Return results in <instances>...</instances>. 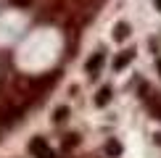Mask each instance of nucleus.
<instances>
[{
    "instance_id": "14",
    "label": "nucleus",
    "mask_w": 161,
    "mask_h": 158,
    "mask_svg": "<svg viewBox=\"0 0 161 158\" xmlns=\"http://www.w3.org/2000/svg\"><path fill=\"white\" fill-rule=\"evenodd\" d=\"M153 5H156V11H161V0H153Z\"/></svg>"
},
{
    "instance_id": "3",
    "label": "nucleus",
    "mask_w": 161,
    "mask_h": 158,
    "mask_svg": "<svg viewBox=\"0 0 161 158\" xmlns=\"http://www.w3.org/2000/svg\"><path fill=\"white\" fill-rule=\"evenodd\" d=\"M48 150H50V145H48V142H45V140H42V137H35V140H32V142H29V153H32V155H35V158H42L45 153H48Z\"/></svg>"
},
{
    "instance_id": "4",
    "label": "nucleus",
    "mask_w": 161,
    "mask_h": 158,
    "mask_svg": "<svg viewBox=\"0 0 161 158\" xmlns=\"http://www.w3.org/2000/svg\"><path fill=\"white\" fill-rule=\"evenodd\" d=\"M111 97H114V90L111 87H100V92L95 95V105H98V108H103V105L111 103Z\"/></svg>"
},
{
    "instance_id": "5",
    "label": "nucleus",
    "mask_w": 161,
    "mask_h": 158,
    "mask_svg": "<svg viewBox=\"0 0 161 158\" xmlns=\"http://www.w3.org/2000/svg\"><path fill=\"white\" fill-rule=\"evenodd\" d=\"M132 58H135V50H124V53H122L119 58H114V71H122L124 66L132 61Z\"/></svg>"
},
{
    "instance_id": "9",
    "label": "nucleus",
    "mask_w": 161,
    "mask_h": 158,
    "mask_svg": "<svg viewBox=\"0 0 161 158\" xmlns=\"http://www.w3.org/2000/svg\"><path fill=\"white\" fill-rule=\"evenodd\" d=\"M151 113H153V118H158V121H161V100H153L151 103Z\"/></svg>"
},
{
    "instance_id": "12",
    "label": "nucleus",
    "mask_w": 161,
    "mask_h": 158,
    "mask_svg": "<svg viewBox=\"0 0 161 158\" xmlns=\"http://www.w3.org/2000/svg\"><path fill=\"white\" fill-rule=\"evenodd\" d=\"M156 69H158V76H161V55L156 58Z\"/></svg>"
},
{
    "instance_id": "7",
    "label": "nucleus",
    "mask_w": 161,
    "mask_h": 158,
    "mask_svg": "<svg viewBox=\"0 0 161 158\" xmlns=\"http://www.w3.org/2000/svg\"><path fill=\"white\" fill-rule=\"evenodd\" d=\"M106 153H108V155H119V153H122V145H119L116 140H108V142H106Z\"/></svg>"
},
{
    "instance_id": "2",
    "label": "nucleus",
    "mask_w": 161,
    "mask_h": 158,
    "mask_svg": "<svg viewBox=\"0 0 161 158\" xmlns=\"http://www.w3.org/2000/svg\"><path fill=\"white\" fill-rule=\"evenodd\" d=\"M103 58H106V55H103V50H98L95 55H92L90 61L85 63V71H87V76H90V79H95V76L100 74V66H103Z\"/></svg>"
},
{
    "instance_id": "13",
    "label": "nucleus",
    "mask_w": 161,
    "mask_h": 158,
    "mask_svg": "<svg viewBox=\"0 0 161 158\" xmlns=\"http://www.w3.org/2000/svg\"><path fill=\"white\" fill-rule=\"evenodd\" d=\"M42 158H56V153H53V150H48V153H45Z\"/></svg>"
},
{
    "instance_id": "8",
    "label": "nucleus",
    "mask_w": 161,
    "mask_h": 158,
    "mask_svg": "<svg viewBox=\"0 0 161 158\" xmlns=\"http://www.w3.org/2000/svg\"><path fill=\"white\" fill-rule=\"evenodd\" d=\"M66 116H69V108H66V105H61V108H56V116H53V118L61 124V121H66Z\"/></svg>"
},
{
    "instance_id": "1",
    "label": "nucleus",
    "mask_w": 161,
    "mask_h": 158,
    "mask_svg": "<svg viewBox=\"0 0 161 158\" xmlns=\"http://www.w3.org/2000/svg\"><path fill=\"white\" fill-rule=\"evenodd\" d=\"M21 116H24V105H19V103L0 105V129H8V127H13V124H19Z\"/></svg>"
},
{
    "instance_id": "11",
    "label": "nucleus",
    "mask_w": 161,
    "mask_h": 158,
    "mask_svg": "<svg viewBox=\"0 0 161 158\" xmlns=\"http://www.w3.org/2000/svg\"><path fill=\"white\" fill-rule=\"evenodd\" d=\"M153 142H156V145H161V132H156V134H153Z\"/></svg>"
},
{
    "instance_id": "6",
    "label": "nucleus",
    "mask_w": 161,
    "mask_h": 158,
    "mask_svg": "<svg viewBox=\"0 0 161 158\" xmlns=\"http://www.w3.org/2000/svg\"><path fill=\"white\" fill-rule=\"evenodd\" d=\"M130 37V24L127 21H119L114 26V40H119V42H124V40Z\"/></svg>"
},
{
    "instance_id": "10",
    "label": "nucleus",
    "mask_w": 161,
    "mask_h": 158,
    "mask_svg": "<svg viewBox=\"0 0 161 158\" xmlns=\"http://www.w3.org/2000/svg\"><path fill=\"white\" fill-rule=\"evenodd\" d=\"M77 142H79V134H66V140H64V148H74Z\"/></svg>"
}]
</instances>
